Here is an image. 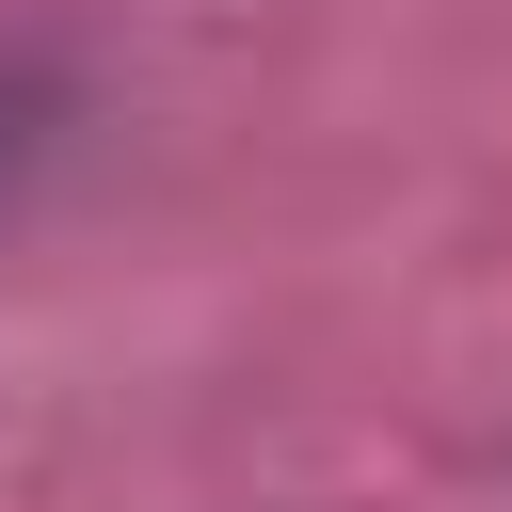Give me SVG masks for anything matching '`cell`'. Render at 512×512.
Segmentation results:
<instances>
[]
</instances>
